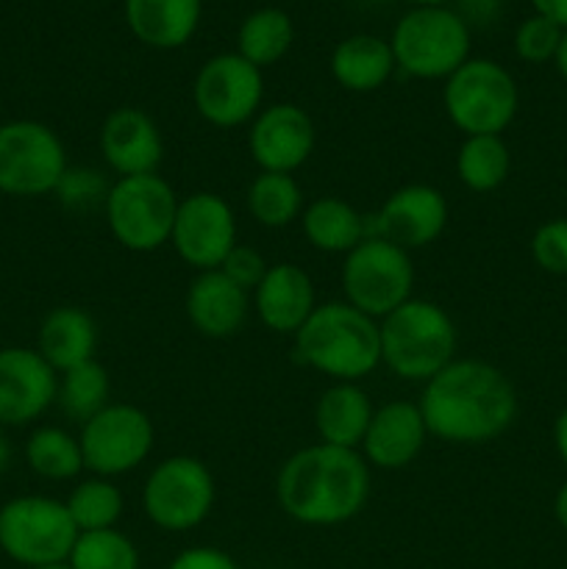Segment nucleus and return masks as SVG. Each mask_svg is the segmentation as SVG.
Returning <instances> with one entry per match:
<instances>
[{"label": "nucleus", "mask_w": 567, "mask_h": 569, "mask_svg": "<svg viewBox=\"0 0 567 569\" xmlns=\"http://www.w3.org/2000/svg\"><path fill=\"white\" fill-rule=\"evenodd\" d=\"M9 465H11V442L3 433V428H0V476L9 470Z\"/></svg>", "instance_id": "43"}, {"label": "nucleus", "mask_w": 567, "mask_h": 569, "mask_svg": "<svg viewBox=\"0 0 567 569\" xmlns=\"http://www.w3.org/2000/svg\"><path fill=\"white\" fill-rule=\"evenodd\" d=\"M64 506L76 522L78 533L106 531V528H117L122 511H126V498L111 478L89 476L78 478L76 487L67 495Z\"/></svg>", "instance_id": "32"}, {"label": "nucleus", "mask_w": 567, "mask_h": 569, "mask_svg": "<svg viewBox=\"0 0 567 569\" xmlns=\"http://www.w3.org/2000/svg\"><path fill=\"white\" fill-rule=\"evenodd\" d=\"M500 9H504V0H456V14L467 22V28L493 26Z\"/></svg>", "instance_id": "39"}, {"label": "nucleus", "mask_w": 567, "mask_h": 569, "mask_svg": "<svg viewBox=\"0 0 567 569\" xmlns=\"http://www.w3.org/2000/svg\"><path fill=\"white\" fill-rule=\"evenodd\" d=\"M237 242V214L222 194L203 189L178 200L170 244L183 264L195 272L220 270Z\"/></svg>", "instance_id": "14"}, {"label": "nucleus", "mask_w": 567, "mask_h": 569, "mask_svg": "<svg viewBox=\"0 0 567 569\" xmlns=\"http://www.w3.org/2000/svg\"><path fill=\"white\" fill-rule=\"evenodd\" d=\"M245 203H248V214L261 228H272V231L298 222L306 209L304 189L295 181V176H287V172H259L250 181Z\"/></svg>", "instance_id": "30"}, {"label": "nucleus", "mask_w": 567, "mask_h": 569, "mask_svg": "<svg viewBox=\"0 0 567 569\" xmlns=\"http://www.w3.org/2000/svg\"><path fill=\"white\" fill-rule=\"evenodd\" d=\"M411 6H450L456 3V0H409Z\"/></svg>", "instance_id": "45"}, {"label": "nucleus", "mask_w": 567, "mask_h": 569, "mask_svg": "<svg viewBox=\"0 0 567 569\" xmlns=\"http://www.w3.org/2000/svg\"><path fill=\"white\" fill-rule=\"evenodd\" d=\"M265 100V76L242 56L217 53L203 61L192 81L195 111L215 128L250 126Z\"/></svg>", "instance_id": "13"}, {"label": "nucleus", "mask_w": 567, "mask_h": 569, "mask_svg": "<svg viewBox=\"0 0 567 569\" xmlns=\"http://www.w3.org/2000/svg\"><path fill=\"white\" fill-rule=\"evenodd\" d=\"M528 3H531L534 14L548 17L550 22L567 31V0H528Z\"/></svg>", "instance_id": "40"}, {"label": "nucleus", "mask_w": 567, "mask_h": 569, "mask_svg": "<svg viewBox=\"0 0 567 569\" xmlns=\"http://www.w3.org/2000/svg\"><path fill=\"white\" fill-rule=\"evenodd\" d=\"M511 172V150L498 133L465 137L456 150V178L476 194H489L506 183Z\"/></svg>", "instance_id": "27"}, {"label": "nucleus", "mask_w": 567, "mask_h": 569, "mask_svg": "<svg viewBox=\"0 0 567 569\" xmlns=\"http://www.w3.org/2000/svg\"><path fill=\"white\" fill-rule=\"evenodd\" d=\"M78 528L64 500L50 495H20L0 506V550L6 559L37 569L64 565Z\"/></svg>", "instance_id": "9"}, {"label": "nucleus", "mask_w": 567, "mask_h": 569, "mask_svg": "<svg viewBox=\"0 0 567 569\" xmlns=\"http://www.w3.org/2000/svg\"><path fill=\"white\" fill-rule=\"evenodd\" d=\"M59 372L37 348H0V428L33 426L56 406Z\"/></svg>", "instance_id": "17"}, {"label": "nucleus", "mask_w": 567, "mask_h": 569, "mask_svg": "<svg viewBox=\"0 0 567 569\" xmlns=\"http://www.w3.org/2000/svg\"><path fill=\"white\" fill-rule=\"evenodd\" d=\"M67 565L72 569H139V548L120 528L78 533Z\"/></svg>", "instance_id": "33"}, {"label": "nucleus", "mask_w": 567, "mask_h": 569, "mask_svg": "<svg viewBox=\"0 0 567 569\" xmlns=\"http://www.w3.org/2000/svg\"><path fill=\"white\" fill-rule=\"evenodd\" d=\"M37 569H72V567L64 561V565H50V567H37Z\"/></svg>", "instance_id": "46"}, {"label": "nucleus", "mask_w": 567, "mask_h": 569, "mask_svg": "<svg viewBox=\"0 0 567 569\" xmlns=\"http://www.w3.org/2000/svg\"><path fill=\"white\" fill-rule=\"evenodd\" d=\"M331 76L345 92L367 94L381 89L392 78L395 67L389 39L376 33H350L334 48L331 53Z\"/></svg>", "instance_id": "26"}, {"label": "nucleus", "mask_w": 567, "mask_h": 569, "mask_svg": "<svg viewBox=\"0 0 567 569\" xmlns=\"http://www.w3.org/2000/svg\"><path fill=\"white\" fill-rule=\"evenodd\" d=\"M270 270V261L265 259L261 250H256L253 244L237 242L231 253L226 256V261L220 264V272H226L237 287H242L245 292H253L259 287V281L265 278V272Z\"/></svg>", "instance_id": "37"}, {"label": "nucleus", "mask_w": 567, "mask_h": 569, "mask_svg": "<svg viewBox=\"0 0 567 569\" xmlns=\"http://www.w3.org/2000/svg\"><path fill=\"white\" fill-rule=\"evenodd\" d=\"M450 220L445 194L431 183H406L384 198L370 217V233L404 250H422L437 242Z\"/></svg>", "instance_id": "15"}, {"label": "nucleus", "mask_w": 567, "mask_h": 569, "mask_svg": "<svg viewBox=\"0 0 567 569\" xmlns=\"http://www.w3.org/2000/svg\"><path fill=\"white\" fill-rule=\"evenodd\" d=\"M250 309L267 331L278 337H295L317 309L315 281L295 261L270 264L259 287L250 292Z\"/></svg>", "instance_id": "20"}, {"label": "nucleus", "mask_w": 567, "mask_h": 569, "mask_svg": "<svg viewBox=\"0 0 567 569\" xmlns=\"http://www.w3.org/2000/svg\"><path fill=\"white\" fill-rule=\"evenodd\" d=\"M372 492V470L359 450L306 445L276 476L278 509L309 528H334L361 515Z\"/></svg>", "instance_id": "2"}, {"label": "nucleus", "mask_w": 567, "mask_h": 569, "mask_svg": "<svg viewBox=\"0 0 567 569\" xmlns=\"http://www.w3.org/2000/svg\"><path fill=\"white\" fill-rule=\"evenodd\" d=\"M178 200L172 183L159 172L115 178L103 203L106 226L120 248L153 253L170 244Z\"/></svg>", "instance_id": "7"}, {"label": "nucleus", "mask_w": 567, "mask_h": 569, "mask_svg": "<svg viewBox=\"0 0 567 569\" xmlns=\"http://www.w3.org/2000/svg\"><path fill=\"white\" fill-rule=\"evenodd\" d=\"M0 559H3V550H0Z\"/></svg>", "instance_id": "47"}, {"label": "nucleus", "mask_w": 567, "mask_h": 569, "mask_svg": "<svg viewBox=\"0 0 567 569\" xmlns=\"http://www.w3.org/2000/svg\"><path fill=\"white\" fill-rule=\"evenodd\" d=\"M33 348L56 372H64L94 359L98 322L81 306H56L39 322Z\"/></svg>", "instance_id": "23"}, {"label": "nucleus", "mask_w": 567, "mask_h": 569, "mask_svg": "<svg viewBox=\"0 0 567 569\" xmlns=\"http://www.w3.org/2000/svg\"><path fill=\"white\" fill-rule=\"evenodd\" d=\"M554 64H556V70H559V76L565 78V81H567V31H565V37H561L559 50H556Z\"/></svg>", "instance_id": "44"}, {"label": "nucleus", "mask_w": 567, "mask_h": 569, "mask_svg": "<svg viewBox=\"0 0 567 569\" xmlns=\"http://www.w3.org/2000/svg\"><path fill=\"white\" fill-rule=\"evenodd\" d=\"M561 37H565V28L550 22L548 17L543 14L526 17L515 31L517 59H523L526 64H548V61L556 59V50H559Z\"/></svg>", "instance_id": "35"}, {"label": "nucleus", "mask_w": 567, "mask_h": 569, "mask_svg": "<svg viewBox=\"0 0 567 569\" xmlns=\"http://www.w3.org/2000/svg\"><path fill=\"white\" fill-rule=\"evenodd\" d=\"M531 259L550 276H567V217L545 220L531 237Z\"/></svg>", "instance_id": "36"}, {"label": "nucleus", "mask_w": 567, "mask_h": 569, "mask_svg": "<svg viewBox=\"0 0 567 569\" xmlns=\"http://www.w3.org/2000/svg\"><path fill=\"white\" fill-rule=\"evenodd\" d=\"M83 467L89 476L120 478L139 470L156 445L153 420L133 403H109L78 431Z\"/></svg>", "instance_id": "12"}, {"label": "nucleus", "mask_w": 567, "mask_h": 569, "mask_svg": "<svg viewBox=\"0 0 567 569\" xmlns=\"http://www.w3.org/2000/svg\"><path fill=\"white\" fill-rule=\"evenodd\" d=\"M442 106L450 126L465 137H504L520 109V89L504 64L470 56L454 76L445 78Z\"/></svg>", "instance_id": "6"}, {"label": "nucleus", "mask_w": 567, "mask_h": 569, "mask_svg": "<svg viewBox=\"0 0 567 569\" xmlns=\"http://www.w3.org/2000/svg\"><path fill=\"white\" fill-rule=\"evenodd\" d=\"M315 142V120L298 103L261 106L248 128V153L259 172L292 176L311 159Z\"/></svg>", "instance_id": "16"}, {"label": "nucleus", "mask_w": 567, "mask_h": 569, "mask_svg": "<svg viewBox=\"0 0 567 569\" xmlns=\"http://www.w3.org/2000/svg\"><path fill=\"white\" fill-rule=\"evenodd\" d=\"M415 281L417 270L409 250L372 233L342 256V300L372 320H384L389 311L415 298Z\"/></svg>", "instance_id": "8"}, {"label": "nucleus", "mask_w": 567, "mask_h": 569, "mask_svg": "<svg viewBox=\"0 0 567 569\" xmlns=\"http://www.w3.org/2000/svg\"><path fill=\"white\" fill-rule=\"evenodd\" d=\"M428 433L448 445H487L517 420V389L500 367L456 356L417 398Z\"/></svg>", "instance_id": "1"}, {"label": "nucleus", "mask_w": 567, "mask_h": 569, "mask_svg": "<svg viewBox=\"0 0 567 569\" xmlns=\"http://www.w3.org/2000/svg\"><path fill=\"white\" fill-rule=\"evenodd\" d=\"M167 569H239L231 553L211 545H195V548L181 550Z\"/></svg>", "instance_id": "38"}, {"label": "nucleus", "mask_w": 567, "mask_h": 569, "mask_svg": "<svg viewBox=\"0 0 567 569\" xmlns=\"http://www.w3.org/2000/svg\"><path fill=\"white\" fill-rule=\"evenodd\" d=\"M111 403V378L109 370L98 359L83 361L59 372V389H56V406L64 411L67 420H76L78 426L98 415L100 409Z\"/></svg>", "instance_id": "31"}, {"label": "nucleus", "mask_w": 567, "mask_h": 569, "mask_svg": "<svg viewBox=\"0 0 567 569\" xmlns=\"http://www.w3.org/2000/svg\"><path fill=\"white\" fill-rule=\"evenodd\" d=\"M554 448L559 453L561 465L567 467V406L559 411V417L554 420Z\"/></svg>", "instance_id": "41"}, {"label": "nucleus", "mask_w": 567, "mask_h": 569, "mask_svg": "<svg viewBox=\"0 0 567 569\" xmlns=\"http://www.w3.org/2000/svg\"><path fill=\"white\" fill-rule=\"evenodd\" d=\"M372 411L376 406L361 383H331L328 389H322L315 406L317 439L322 445H334V448L359 450Z\"/></svg>", "instance_id": "24"}, {"label": "nucleus", "mask_w": 567, "mask_h": 569, "mask_svg": "<svg viewBox=\"0 0 567 569\" xmlns=\"http://www.w3.org/2000/svg\"><path fill=\"white\" fill-rule=\"evenodd\" d=\"M395 67L420 81H445L470 59L472 37L450 6H415L389 33Z\"/></svg>", "instance_id": "5"}, {"label": "nucleus", "mask_w": 567, "mask_h": 569, "mask_svg": "<svg viewBox=\"0 0 567 569\" xmlns=\"http://www.w3.org/2000/svg\"><path fill=\"white\" fill-rule=\"evenodd\" d=\"M295 359L331 383H361L381 367L378 320L345 300L317 303L309 320L292 337Z\"/></svg>", "instance_id": "3"}, {"label": "nucleus", "mask_w": 567, "mask_h": 569, "mask_svg": "<svg viewBox=\"0 0 567 569\" xmlns=\"http://www.w3.org/2000/svg\"><path fill=\"white\" fill-rule=\"evenodd\" d=\"M292 42V17L287 11L276 9V6L250 11L237 31V53L253 67H259V70L278 64L289 53Z\"/></svg>", "instance_id": "28"}, {"label": "nucleus", "mask_w": 567, "mask_h": 569, "mask_svg": "<svg viewBox=\"0 0 567 569\" xmlns=\"http://www.w3.org/2000/svg\"><path fill=\"white\" fill-rule=\"evenodd\" d=\"M26 465L33 476L44 481H76L83 467L78 433L61 426H39L26 439Z\"/></svg>", "instance_id": "29"}, {"label": "nucleus", "mask_w": 567, "mask_h": 569, "mask_svg": "<svg viewBox=\"0 0 567 569\" xmlns=\"http://www.w3.org/2000/svg\"><path fill=\"white\" fill-rule=\"evenodd\" d=\"M381 365L395 378L426 383L459 353V331L448 309L426 298H411L378 320Z\"/></svg>", "instance_id": "4"}, {"label": "nucleus", "mask_w": 567, "mask_h": 569, "mask_svg": "<svg viewBox=\"0 0 567 569\" xmlns=\"http://www.w3.org/2000/svg\"><path fill=\"white\" fill-rule=\"evenodd\" d=\"M111 181H106L103 172L98 167H67L61 176L59 187H56V198L64 209L70 211H92L103 209L106 194H109Z\"/></svg>", "instance_id": "34"}, {"label": "nucleus", "mask_w": 567, "mask_h": 569, "mask_svg": "<svg viewBox=\"0 0 567 569\" xmlns=\"http://www.w3.org/2000/svg\"><path fill=\"white\" fill-rule=\"evenodd\" d=\"M98 150L117 178L159 172L165 137L153 117L139 106H120L100 122Z\"/></svg>", "instance_id": "18"}, {"label": "nucleus", "mask_w": 567, "mask_h": 569, "mask_svg": "<svg viewBox=\"0 0 567 569\" xmlns=\"http://www.w3.org/2000/svg\"><path fill=\"white\" fill-rule=\"evenodd\" d=\"M139 503L150 526L187 533L209 520L217 503V481L209 465L195 456H167L145 478Z\"/></svg>", "instance_id": "10"}, {"label": "nucleus", "mask_w": 567, "mask_h": 569, "mask_svg": "<svg viewBox=\"0 0 567 569\" xmlns=\"http://www.w3.org/2000/svg\"><path fill=\"white\" fill-rule=\"evenodd\" d=\"M298 222L306 242L320 253L348 256L356 244L370 237V217L334 194H322V198L306 203Z\"/></svg>", "instance_id": "25"}, {"label": "nucleus", "mask_w": 567, "mask_h": 569, "mask_svg": "<svg viewBox=\"0 0 567 569\" xmlns=\"http://www.w3.org/2000/svg\"><path fill=\"white\" fill-rule=\"evenodd\" d=\"M183 311L187 320L200 337L206 339H231L242 331L250 309V292L231 281L226 272L206 270L195 272L183 295Z\"/></svg>", "instance_id": "21"}, {"label": "nucleus", "mask_w": 567, "mask_h": 569, "mask_svg": "<svg viewBox=\"0 0 567 569\" xmlns=\"http://www.w3.org/2000/svg\"><path fill=\"white\" fill-rule=\"evenodd\" d=\"M554 517H556V522H559V526L567 531V481L561 483L559 492H556V498H554Z\"/></svg>", "instance_id": "42"}, {"label": "nucleus", "mask_w": 567, "mask_h": 569, "mask_svg": "<svg viewBox=\"0 0 567 569\" xmlns=\"http://www.w3.org/2000/svg\"><path fill=\"white\" fill-rule=\"evenodd\" d=\"M428 437L431 433H428L417 400H389L372 411L359 453L370 465V470H404L415 465Z\"/></svg>", "instance_id": "19"}, {"label": "nucleus", "mask_w": 567, "mask_h": 569, "mask_svg": "<svg viewBox=\"0 0 567 569\" xmlns=\"http://www.w3.org/2000/svg\"><path fill=\"white\" fill-rule=\"evenodd\" d=\"M67 167L64 142L50 126L39 120H9L0 126V194H53Z\"/></svg>", "instance_id": "11"}, {"label": "nucleus", "mask_w": 567, "mask_h": 569, "mask_svg": "<svg viewBox=\"0 0 567 569\" xmlns=\"http://www.w3.org/2000/svg\"><path fill=\"white\" fill-rule=\"evenodd\" d=\"M128 31L153 50L183 48L200 26L203 0H126Z\"/></svg>", "instance_id": "22"}]
</instances>
